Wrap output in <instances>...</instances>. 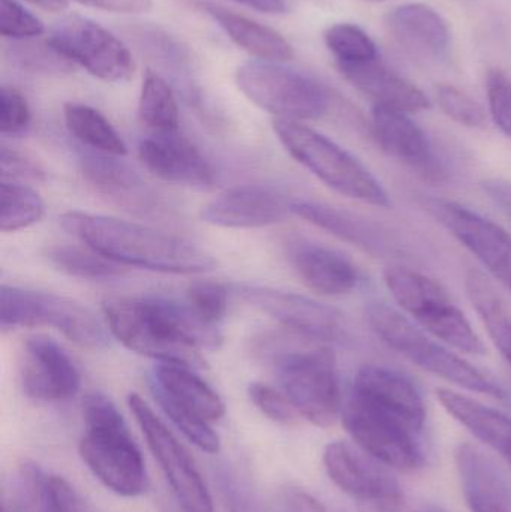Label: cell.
Returning a JSON list of instances; mask_svg holds the SVG:
<instances>
[{
    "label": "cell",
    "mask_w": 511,
    "mask_h": 512,
    "mask_svg": "<svg viewBox=\"0 0 511 512\" xmlns=\"http://www.w3.org/2000/svg\"><path fill=\"white\" fill-rule=\"evenodd\" d=\"M104 315L125 348L159 363L204 369L200 349L221 343L218 328L204 324L188 304L167 298H116L104 304Z\"/></svg>",
    "instance_id": "obj_1"
},
{
    "label": "cell",
    "mask_w": 511,
    "mask_h": 512,
    "mask_svg": "<svg viewBox=\"0 0 511 512\" xmlns=\"http://www.w3.org/2000/svg\"><path fill=\"white\" fill-rule=\"evenodd\" d=\"M60 222L87 248L120 265L173 274L206 273L216 267L215 258L200 246L146 225L84 212L65 213Z\"/></svg>",
    "instance_id": "obj_2"
},
{
    "label": "cell",
    "mask_w": 511,
    "mask_h": 512,
    "mask_svg": "<svg viewBox=\"0 0 511 512\" xmlns=\"http://www.w3.org/2000/svg\"><path fill=\"white\" fill-rule=\"evenodd\" d=\"M303 337L290 331V339L264 336L255 352L270 361L278 375L282 393L299 415L318 427H329L342 412L341 387L335 355L326 346L303 348Z\"/></svg>",
    "instance_id": "obj_3"
},
{
    "label": "cell",
    "mask_w": 511,
    "mask_h": 512,
    "mask_svg": "<svg viewBox=\"0 0 511 512\" xmlns=\"http://www.w3.org/2000/svg\"><path fill=\"white\" fill-rule=\"evenodd\" d=\"M83 415L86 432L78 450L89 471L116 495H143L149 486L146 465L116 405L92 393L84 399Z\"/></svg>",
    "instance_id": "obj_4"
},
{
    "label": "cell",
    "mask_w": 511,
    "mask_h": 512,
    "mask_svg": "<svg viewBox=\"0 0 511 512\" xmlns=\"http://www.w3.org/2000/svg\"><path fill=\"white\" fill-rule=\"evenodd\" d=\"M366 319L372 331L402 357L425 372L473 393L504 399L506 391L485 373L450 352L425 330L414 325L407 316L384 303H374L366 309Z\"/></svg>",
    "instance_id": "obj_5"
},
{
    "label": "cell",
    "mask_w": 511,
    "mask_h": 512,
    "mask_svg": "<svg viewBox=\"0 0 511 512\" xmlns=\"http://www.w3.org/2000/svg\"><path fill=\"white\" fill-rule=\"evenodd\" d=\"M273 129L285 150L333 191L372 206H390L374 174L335 141L293 120L276 119Z\"/></svg>",
    "instance_id": "obj_6"
},
{
    "label": "cell",
    "mask_w": 511,
    "mask_h": 512,
    "mask_svg": "<svg viewBox=\"0 0 511 512\" xmlns=\"http://www.w3.org/2000/svg\"><path fill=\"white\" fill-rule=\"evenodd\" d=\"M384 282L396 303L426 333L465 354H485L482 340L437 280L410 268L393 267L384 273Z\"/></svg>",
    "instance_id": "obj_7"
},
{
    "label": "cell",
    "mask_w": 511,
    "mask_h": 512,
    "mask_svg": "<svg viewBox=\"0 0 511 512\" xmlns=\"http://www.w3.org/2000/svg\"><path fill=\"white\" fill-rule=\"evenodd\" d=\"M236 83L249 101L278 119H320L330 107L329 93L320 83L281 62L257 59L243 63L237 69Z\"/></svg>",
    "instance_id": "obj_8"
},
{
    "label": "cell",
    "mask_w": 511,
    "mask_h": 512,
    "mask_svg": "<svg viewBox=\"0 0 511 512\" xmlns=\"http://www.w3.org/2000/svg\"><path fill=\"white\" fill-rule=\"evenodd\" d=\"M2 328L51 327L75 345L104 349L108 336L101 322L83 304L53 294L3 285L0 289Z\"/></svg>",
    "instance_id": "obj_9"
},
{
    "label": "cell",
    "mask_w": 511,
    "mask_h": 512,
    "mask_svg": "<svg viewBox=\"0 0 511 512\" xmlns=\"http://www.w3.org/2000/svg\"><path fill=\"white\" fill-rule=\"evenodd\" d=\"M342 423L362 450L396 471L422 468L425 454L419 444L420 432L404 418L351 390L342 406Z\"/></svg>",
    "instance_id": "obj_10"
},
{
    "label": "cell",
    "mask_w": 511,
    "mask_h": 512,
    "mask_svg": "<svg viewBox=\"0 0 511 512\" xmlns=\"http://www.w3.org/2000/svg\"><path fill=\"white\" fill-rule=\"evenodd\" d=\"M48 42L72 65L105 83H126L137 63L129 48L110 30L80 15H69L51 27Z\"/></svg>",
    "instance_id": "obj_11"
},
{
    "label": "cell",
    "mask_w": 511,
    "mask_h": 512,
    "mask_svg": "<svg viewBox=\"0 0 511 512\" xmlns=\"http://www.w3.org/2000/svg\"><path fill=\"white\" fill-rule=\"evenodd\" d=\"M128 405L183 512H213L212 496L188 451L140 394H129Z\"/></svg>",
    "instance_id": "obj_12"
},
{
    "label": "cell",
    "mask_w": 511,
    "mask_h": 512,
    "mask_svg": "<svg viewBox=\"0 0 511 512\" xmlns=\"http://www.w3.org/2000/svg\"><path fill=\"white\" fill-rule=\"evenodd\" d=\"M420 204L511 291V236L503 227L453 201L423 197Z\"/></svg>",
    "instance_id": "obj_13"
},
{
    "label": "cell",
    "mask_w": 511,
    "mask_h": 512,
    "mask_svg": "<svg viewBox=\"0 0 511 512\" xmlns=\"http://www.w3.org/2000/svg\"><path fill=\"white\" fill-rule=\"evenodd\" d=\"M237 294L255 309L272 316L288 331L312 342H336L344 337L342 313L327 304L267 286L240 285Z\"/></svg>",
    "instance_id": "obj_14"
},
{
    "label": "cell",
    "mask_w": 511,
    "mask_h": 512,
    "mask_svg": "<svg viewBox=\"0 0 511 512\" xmlns=\"http://www.w3.org/2000/svg\"><path fill=\"white\" fill-rule=\"evenodd\" d=\"M323 460L330 480L351 498L381 505L404 496L389 466L366 453L359 445L354 447L344 441L332 442L324 450Z\"/></svg>",
    "instance_id": "obj_15"
},
{
    "label": "cell",
    "mask_w": 511,
    "mask_h": 512,
    "mask_svg": "<svg viewBox=\"0 0 511 512\" xmlns=\"http://www.w3.org/2000/svg\"><path fill=\"white\" fill-rule=\"evenodd\" d=\"M20 382L24 394L38 402H65L80 390L77 366L65 349L45 336L26 339L20 354Z\"/></svg>",
    "instance_id": "obj_16"
},
{
    "label": "cell",
    "mask_w": 511,
    "mask_h": 512,
    "mask_svg": "<svg viewBox=\"0 0 511 512\" xmlns=\"http://www.w3.org/2000/svg\"><path fill=\"white\" fill-rule=\"evenodd\" d=\"M294 200L278 189L242 185L228 189L201 210V219L221 228H263L279 224L293 213Z\"/></svg>",
    "instance_id": "obj_17"
},
{
    "label": "cell",
    "mask_w": 511,
    "mask_h": 512,
    "mask_svg": "<svg viewBox=\"0 0 511 512\" xmlns=\"http://www.w3.org/2000/svg\"><path fill=\"white\" fill-rule=\"evenodd\" d=\"M138 156L144 167L164 182L194 189H209L215 183L212 165L179 131L144 138Z\"/></svg>",
    "instance_id": "obj_18"
},
{
    "label": "cell",
    "mask_w": 511,
    "mask_h": 512,
    "mask_svg": "<svg viewBox=\"0 0 511 512\" xmlns=\"http://www.w3.org/2000/svg\"><path fill=\"white\" fill-rule=\"evenodd\" d=\"M387 32L413 59L438 65L449 59L452 33L440 12L425 3H404L387 12Z\"/></svg>",
    "instance_id": "obj_19"
},
{
    "label": "cell",
    "mask_w": 511,
    "mask_h": 512,
    "mask_svg": "<svg viewBox=\"0 0 511 512\" xmlns=\"http://www.w3.org/2000/svg\"><path fill=\"white\" fill-rule=\"evenodd\" d=\"M80 171L93 191L110 203L131 212L149 215L159 209L156 195L143 177L116 156L87 153L80 158Z\"/></svg>",
    "instance_id": "obj_20"
},
{
    "label": "cell",
    "mask_w": 511,
    "mask_h": 512,
    "mask_svg": "<svg viewBox=\"0 0 511 512\" xmlns=\"http://www.w3.org/2000/svg\"><path fill=\"white\" fill-rule=\"evenodd\" d=\"M287 256L302 282L317 294L338 297L359 285L356 265L339 252L305 239L288 242Z\"/></svg>",
    "instance_id": "obj_21"
},
{
    "label": "cell",
    "mask_w": 511,
    "mask_h": 512,
    "mask_svg": "<svg viewBox=\"0 0 511 512\" xmlns=\"http://www.w3.org/2000/svg\"><path fill=\"white\" fill-rule=\"evenodd\" d=\"M456 466L471 512H511V483L500 465L473 444L459 445Z\"/></svg>",
    "instance_id": "obj_22"
},
{
    "label": "cell",
    "mask_w": 511,
    "mask_h": 512,
    "mask_svg": "<svg viewBox=\"0 0 511 512\" xmlns=\"http://www.w3.org/2000/svg\"><path fill=\"white\" fill-rule=\"evenodd\" d=\"M372 132L378 146L390 158L428 173L429 176L440 174L428 135L407 113L374 105Z\"/></svg>",
    "instance_id": "obj_23"
},
{
    "label": "cell",
    "mask_w": 511,
    "mask_h": 512,
    "mask_svg": "<svg viewBox=\"0 0 511 512\" xmlns=\"http://www.w3.org/2000/svg\"><path fill=\"white\" fill-rule=\"evenodd\" d=\"M351 390L404 418L411 427L422 433L426 421L425 402L416 384L404 373L368 364L357 372Z\"/></svg>",
    "instance_id": "obj_24"
},
{
    "label": "cell",
    "mask_w": 511,
    "mask_h": 512,
    "mask_svg": "<svg viewBox=\"0 0 511 512\" xmlns=\"http://www.w3.org/2000/svg\"><path fill=\"white\" fill-rule=\"evenodd\" d=\"M338 68L345 80L350 81L378 107L392 108L407 114L419 113L431 107L428 96L419 87L386 68L380 59L339 65Z\"/></svg>",
    "instance_id": "obj_25"
},
{
    "label": "cell",
    "mask_w": 511,
    "mask_h": 512,
    "mask_svg": "<svg viewBox=\"0 0 511 512\" xmlns=\"http://www.w3.org/2000/svg\"><path fill=\"white\" fill-rule=\"evenodd\" d=\"M194 6L212 18L237 47L251 56L281 63L293 59L294 51L290 42L272 27L264 26L209 0H194Z\"/></svg>",
    "instance_id": "obj_26"
},
{
    "label": "cell",
    "mask_w": 511,
    "mask_h": 512,
    "mask_svg": "<svg viewBox=\"0 0 511 512\" xmlns=\"http://www.w3.org/2000/svg\"><path fill=\"white\" fill-rule=\"evenodd\" d=\"M293 215L369 254L383 255L393 249L387 242L386 231L347 210L315 201L294 200Z\"/></svg>",
    "instance_id": "obj_27"
},
{
    "label": "cell",
    "mask_w": 511,
    "mask_h": 512,
    "mask_svg": "<svg viewBox=\"0 0 511 512\" xmlns=\"http://www.w3.org/2000/svg\"><path fill=\"white\" fill-rule=\"evenodd\" d=\"M150 388L161 391L207 423L224 417L225 405L221 396L191 367L159 363L153 369Z\"/></svg>",
    "instance_id": "obj_28"
},
{
    "label": "cell",
    "mask_w": 511,
    "mask_h": 512,
    "mask_svg": "<svg viewBox=\"0 0 511 512\" xmlns=\"http://www.w3.org/2000/svg\"><path fill=\"white\" fill-rule=\"evenodd\" d=\"M443 408L511 466V417L452 390H438Z\"/></svg>",
    "instance_id": "obj_29"
},
{
    "label": "cell",
    "mask_w": 511,
    "mask_h": 512,
    "mask_svg": "<svg viewBox=\"0 0 511 512\" xmlns=\"http://www.w3.org/2000/svg\"><path fill=\"white\" fill-rule=\"evenodd\" d=\"M17 507L24 512H83L80 496L59 475L42 471L36 463L18 469Z\"/></svg>",
    "instance_id": "obj_30"
},
{
    "label": "cell",
    "mask_w": 511,
    "mask_h": 512,
    "mask_svg": "<svg viewBox=\"0 0 511 512\" xmlns=\"http://www.w3.org/2000/svg\"><path fill=\"white\" fill-rule=\"evenodd\" d=\"M465 289L489 337L511 366V315L497 289L485 274L477 270L468 271Z\"/></svg>",
    "instance_id": "obj_31"
},
{
    "label": "cell",
    "mask_w": 511,
    "mask_h": 512,
    "mask_svg": "<svg viewBox=\"0 0 511 512\" xmlns=\"http://www.w3.org/2000/svg\"><path fill=\"white\" fill-rule=\"evenodd\" d=\"M63 117H65L68 131L83 146L90 147L102 155L116 156V158L128 152L125 141L108 122L107 117L90 105L69 102L63 108Z\"/></svg>",
    "instance_id": "obj_32"
},
{
    "label": "cell",
    "mask_w": 511,
    "mask_h": 512,
    "mask_svg": "<svg viewBox=\"0 0 511 512\" xmlns=\"http://www.w3.org/2000/svg\"><path fill=\"white\" fill-rule=\"evenodd\" d=\"M138 119L152 134L179 131V107L170 84L147 69L141 84Z\"/></svg>",
    "instance_id": "obj_33"
},
{
    "label": "cell",
    "mask_w": 511,
    "mask_h": 512,
    "mask_svg": "<svg viewBox=\"0 0 511 512\" xmlns=\"http://www.w3.org/2000/svg\"><path fill=\"white\" fill-rule=\"evenodd\" d=\"M48 259L63 273L80 277V279L107 280L122 276L123 273L120 264L99 255L90 248L54 246L48 251Z\"/></svg>",
    "instance_id": "obj_34"
},
{
    "label": "cell",
    "mask_w": 511,
    "mask_h": 512,
    "mask_svg": "<svg viewBox=\"0 0 511 512\" xmlns=\"http://www.w3.org/2000/svg\"><path fill=\"white\" fill-rule=\"evenodd\" d=\"M2 213L0 230L15 233L41 221L44 216V201L38 192L18 183L3 182L0 186Z\"/></svg>",
    "instance_id": "obj_35"
},
{
    "label": "cell",
    "mask_w": 511,
    "mask_h": 512,
    "mask_svg": "<svg viewBox=\"0 0 511 512\" xmlns=\"http://www.w3.org/2000/svg\"><path fill=\"white\" fill-rule=\"evenodd\" d=\"M324 42L338 66L380 59L377 45L371 36L356 24H333L324 32Z\"/></svg>",
    "instance_id": "obj_36"
},
{
    "label": "cell",
    "mask_w": 511,
    "mask_h": 512,
    "mask_svg": "<svg viewBox=\"0 0 511 512\" xmlns=\"http://www.w3.org/2000/svg\"><path fill=\"white\" fill-rule=\"evenodd\" d=\"M152 393L156 402L161 406L162 411L170 418L171 423H173L192 444L197 445L201 451H206V453H219V450H221V439H219L218 433L210 427V423L198 417L195 412L186 409L185 406L174 402L173 399L165 396L161 391L152 388Z\"/></svg>",
    "instance_id": "obj_37"
},
{
    "label": "cell",
    "mask_w": 511,
    "mask_h": 512,
    "mask_svg": "<svg viewBox=\"0 0 511 512\" xmlns=\"http://www.w3.org/2000/svg\"><path fill=\"white\" fill-rule=\"evenodd\" d=\"M216 484L228 512H266L251 483L233 466H219Z\"/></svg>",
    "instance_id": "obj_38"
},
{
    "label": "cell",
    "mask_w": 511,
    "mask_h": 512,
    "mask_svg": "<svg viewBox=\"0 0 511 512\" xmlns=\"http://www.w3.org/2000/svg\"><path fill=\"white\" fill-rule=\"evenodd\" d=\"M11 57L20 63L23 68L42 74H68L74 69L69 60H66L59 51L51 47L50 42H32L30 39L14 41L11 48Z\"/></svg>",
    "instance_id": "obj_39"
},
{
    "label": "cell",
    "mask_w": 511,
    "mask_h": 512,
    "mask_svg": "<svg viewBox=\"0 0 511 512\" xmlns=\"http://www.w3.org/2000/svg\"><path fill=\"white\" fill-rule=\"evenodd\" d=\"M186 304L204 324L218 328L227 312V288L218 282L194 283L186 291Z\"/></svg>",
    "instance_id": "obj_40"
},
{
    "label": "cell",
    "mask_w": 511,
    "mask_h": 512,
    "mask_svg": "<svg viewBox=\"0 0 511 512\" xmlns=\"http://www.w3.org/2000/svg\"><path fill=\"white\" fill-rule=\"evenodd\" d=\"M45 32L44 23L17 0H0V33L11 41L35 39Z\"/></svg>",
    "instance_id": "obj_41"
},
{
    "label": "cell",
    "mask_w": 511,
    "mask_h": 512,
    "mask_svg": "<svg viewBox=\"0 0 511 512\" xmlns=\"http://www.w3.org/2000/svg\"><path fill=\"white\" fill-rule=\"evenodd\" d=\"M437 99L444 114L459 125L480 128L485 123L486 117L483 108L462 90L444 84L437 89Z\"/></svg>",
    "instance_id": "obj_42"
},
{
    "label": "cell",
    "mask_w": 511,
    "mask_h": 512,
    "mask_svg": "<svg viewBox=\"0 0 511 512\" xmlns=\"http://www.w3.org/2000/svg\"><path fill=\"white\" fill-rule=\"evenodd\" d=\"M248 393L252 403L269 420L275 421L278 424H284V426L296 423L299 412L296 411L293 403L281 391L275 390L270 385L261 384V382H252L249 385Z\"/></svg>",
    "instance_id": "obj_43"
},
{
    "label": "cell",
    "mask_w": 511,
    "mask_h": 512,
    "mask_svg": "<svg viewBox=\"0 0 511 512\" xmlns=\"http://www.w3.org/2000/svg\"><path fill=\"white\" fill-rule=\"evenodd\" d=\"M32 114L20 90L12 86L0 89V132L2 135L24 134L29 129Z\"/></svg>",
    "instance_id": "obj_44"
},
{
    "label": "cell",
    "mask_w": 511,
    "mask_h": 512,
    "mask_svg": "<svg viewBox=\"0 0 511 512\" xmlns=\"http://www.w3.org/2000/svg\"><path fill=\"white\" fill-rule=\"evenodd\" d=\"M489 111L497 128L511 138V80L504 72H489L486 78Z\"/></svg>",
    "instance_id": "obj_45"
},
{
    "label": "cell",
    "mask_w": 511,
    "mask_h": 512,
    "mask_svg": "<svg viewBox=\"0 0 511 512\" xmlns=\"http://www.w3.org/2000/svg\"><path fill=\"white\" fill-rule=\"evenodd\" d=\"M0 168H2L3 179L41 182L45 177L44 170L35 159L11 147H2Z\"/></svg>",
    "instance_id": "obj_46"
},
{
    "label": "cell",
    "mask_w": 511,
    "mask_h": 512,
    "mask_svg": "<svg viewBox=\"0 0 511 512\" xmlns=\"http://www.w3.org/2000/svg\"><path fill=\"white\" fill-rule=\"evenodd\" d=\"M81 5L102 11L120 12V14H140L152 9V0H75Z\"/></svg>",
    "instance_id": "obj_47"
},
{
    "label": "cell",
    "mask_w": 511,
    "mask_h": 512,
    "mask_svg": "<svg viewBox=\"0 0 511 512\" xmlns=\"http://www.w3.org/2000/svg\"><path fill=\"white\" fill-rule=\"evenodd\" d=\"M285 502L290 512H327L326 507L317 498L305 490L294 487L285 492Z\"/></svg>",
    "instance_id": "obj_48"
},
{
    "label": "cell",
    "mask_w": 511,
    "mask_h": 512,
    "mask_svg": "<svg viewBox=\"0 0 511 512\" xmlns=\"http://www.w3.org/2000/svg\"><path fill=\"white\" fill-rule=\"evenodd\" d=\"M374 508L375 512H447L435 505L408 501L405 496L396 501L386 502V504L374 505Z\"/></svg>",
    "instance_id": "obj_49"
},
{
    "label": "cell",
    "mask_w": 511,
    "mask_h": 512,
    "mask_svg": "<svg viewBox=\"0 0 511 512\" xmlns=\"http://www.w3.org/2000/svg\"><path fill=\"white\" fill-rule=\"evenodd\" d=\"M240 5L248 6L255 11L264 12V14H285L287 12V3L284 0H234Z\"/></svg>",
    "instance_id": "obj_50"
},
{
    "label": "cell",
    "mask_w": 511,
    "mask_h": 512,
    "mask_svg": "<svg viewBox=\"0 0 511 512\" xmlns=\"http://www.w3.org/2000/svg\"><path fill=\"white\" fill-rule=\"evenodd\" d=\"M27 2L51 12L65 11L69 5V0H27Z\"/></svg>",
    "instance_id": "obj_51"
},
{
    "label": "cell",
    "mask_w": 511,
    "mask_h": 512,
    "mask_svg": "<svg viewBox=\"0 0 511 512\" xmlns=\"http://www.w3.org/2000/svg\"><path fill=\"white\" fill-rule=\"evenodd\" d=\"M371 2H384V0H371Z\"/></svg>",
    "instance_id": "obj_52"
}]
</instances>
